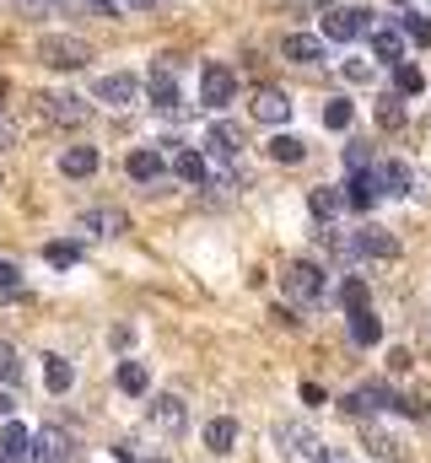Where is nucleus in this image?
Masks as SVG:
<instances>
[{
	"instance_id": "1",
	"label": "nucleus",
	"mask_w": 431,
	"mask_h": 463,
	"mask_svg": "<svg viewBox=\"0 0 431 463\" xmlns=\"http://www.w3.org/2000/svg\"><path fill=\"white\" fill-rule=\"evenodd\" d=\"M38 60H43L49 71H81V65L92 60V49H87L81 38H65V33H54V38H43V43H38Z\"/></svg>"
},
{
	"instance_id": "2",
	"label": "nucleus",
	"mask_w": 431,
	"mask_h": 463,
	"mask_svg": "<svg viewBox=\"0 0 431 463\" xmlns=\"http://www.w3.org/2000/svg\"><path fill=\"white\" fill-rule=\"evenodd\" d=\"M367 33V11L356 5H334V11H323V38H334V43H350V38H361Z\"/></svg>"
},
{
	"instance_id": "3",
	"label": "nucleus",
	"mask_w": 431,
	"mask_h": 463,
	"mask_svg": "<svg viewBox=\"0 0 431 463\" xmlns=\"http://www.w3.org/2000/svg\"><path fill=\"white\" fill-rule=\"evenodd\" d=\"M281 286H286L292 302H313V297L323 291V269L319 264H292V269L281 275Z\"/></svg>"
},
{
	"instance_id": "4",
	"label": "nucleus",
	"mask_w": 431,
	"mask_h": 463,
	"mask_svg": "<svg viewBox=\"0 0 431 463\" xmlns=\"http://www.w3.org/2000/svg\"><path fill=\"white\" fill-rule=\"evenodd\" d=\"M232 92H237V76H232L226 65H206V76H200V98H206V109H226Z\"/></svg>"
},
{
	"instance_id": "5",
	"label": "nucleus",
	"mask_w": 431,
	"mask_h": 463,
	"mask_svg": "<svg viewBox=\"0 0 431 463\" xmlns=\"http://www.w3.org/2000/svg\"><path fill=\"white\" fill-rule=\"evenodd\" d=\"M71 448H76V442H71L65 426H49V431L33 437V458L38 463H71Z\"/></svg>"
},
{
	"instance_id": "6",
	"label": "nucleus",
	"mask_w": 431,
	"mask_h": 463,
	"mask_svg": "<svg viewBox=\"0 0 431 463\" xmlns=\"http://www.w3.org/2000/svg\"><path fill=\"white\" fill-rule=\"evenodd\" d=\"M388 404H394V393H388L383 383H361V388L345 393V410H350V415H372V410H388Z\"/></svg>"
},
{
	"instance_id": "7",
	"label": "nucleus",
	"mask_w": 431,
	"mask_h": 463,
	"mask_svg": "<svg viewBox=\"0 0 431 463\" xmlns=\"http://www.w3.org/2000/svg\"><path fill=\"white\" fill-rule=\"evenodd\" d=\"M281 54H286V60H297V65H323V60H329L323 38H308V33H292V38L281 43Z\"/></svg>"
},
{
	"instance_id": "8",
	"label": "nucleus",
	"mask_w": 431,
	"mask_h": 463,
	"mask_svg": "<svg viewBox=\"0 0 431 463\" xmlns=\"http://www.w3.org/2000/svg\"><path fill=\"white\" fill-rule=\"evenodd\" d=\"M254 114L264 118V124H286V118H292V103H286L281 87H259V92H254Z\"/></svg>"
},
{
	"instance_id": "9",
	"label": "nucleus",
	"mask_w": 431,
	"mask_h": 463,
	"mask_svg": "<svg viewBox=\"0 0 431 463\" xmlns=\"http://www.w3.org/2000/svg\"><path fill=\"white\" fill-rule=\"evenodd\" d=\"M0 463H33V437H27V426H5L0 431Z\"/></svg>"
},
{
	"instance_id": "10",
	"label": "nucleus",
	"mask_w": 431,
	"mask_h": 463,
	"mask_svg": "<svg viewBox=\"0 0 431 463\" xmlns=\"http://www.w3.org/2000/svg\"><path fill=\"white\" fill-rule=\"evenodd\" d=\"M356 237H361V253H367V259H399V237H394V232L361 227Z\"/></svg>"
},
{
	"instance_id": "11",
	"label": "nucleus",
	"mask_w": 431,
	"mask_h": 463,
	"mask_svg": "<svg viewBox=\"0 0 431 463\" xmlns=\"http://www.w3.org/2000/svg\"><path fill=\"white\" fill-rule=\"evenodd\" d=\"M378 194H383V184H378L372 173H356V178L345 184V205H350V211H367Z\"/></svg>"
},
{
	"instance_id": "12",
	"label": "nucleus",
	"mask_w": 431,
	"mask_h": 463,
	"mask_svg": "<svg viewBox=\"0 0 431 463\" xmlns=\"http://www.w3.org/2000/svg\"><path fill=\"white\" fill-rule=\"evenodd\" d=\"M135 92H140V81H135V76H124V71L98 81V98H103V103H135Z\"/></svg>"
},
{
	"instance_id": "13",
	"label": "nucleus",
	"mask_w": 431,
	"mask_h": 463,
	"mask_svg": "<svg viewBox=\"0 0 431 463\" xmlns=\"http://www.w3.org/2000/svg\"><path fill=\"white\" fill-rule=\"evenodd\" d=\"M151 103H157V109H168V114L178 109V81H173V71H168V65H157V71H151Z\"/></svg>"
},
{
	"instance_id": "14",
	"label": "nucleus",
	"mask_w": 431,
	"mask_h": 463,
	"mask_svg": "<svg viewBox=\"0 0 431 463\" xmlns=\"http://www.w3.org/2000/svg\"><path fill=\"white\" fill-rule=\"evenodd\" d=\"M372 54L388 60V65H399V60H405V38H399V27H378V33H372Z\"/></svg>"
},
{
	"instance_id": "15",
	"label": "nucleus",
	"mask_w": 431,
	"mask_h": 463,
	"mask_svg": "<svg viewBox=\"0 0 431 463\" xmlns=\"http://www.w3.org/2000/svg\"><path fill=\"white\" fill-rule=\"evenodd\" d=\"M60 167H65L71 178H87V173H98V146H71Z\"/></svg>"
},
{
	"instance_id": "16",
	"label": "nucleus",
	"mask_w": 431,
	"mask_h": 463,
	"mask_svg": "<svg viewBox=\"0 0 431 463\" xmlns=\"http://www.w3.org/2000/svg\"><path fill=\"white\" fill-rule=\"evenodd\" d=\"M184 415H189V410H184V399H173V393L151 399V420H157V426H173V431H178V426H184Z\"/></svg>"
},
{
	"instance_id": "17",
	"label": "nucleus",
	"mask_w": 431,
	"mask_h": 463,
	"mask_svg": "<svg viewBox=\"0 0 431 463\" xmlns=\"http://www.w3.org/2000/svg\"><path fill=\"white\" fill-rule=\"evenodd\" d=\"M237 146H243V135H237L232 124H211V156H216V162H232V156H237Z\"/></svg>"
},
{
	"instance_id": "18",
	"label": "nucleus",
	"mask_w": 431,
	"mask_h": 463,
	"mask_svg": "<svg viewBox=\"0 0 431 463\" xmlns=\"http://www.w3.org/2000/svg\"><path fill=\"white\" fill-rule=\"evenodd\" d=\"M43 114L60 118V124H81L87 109H81V98H43Z\"/></svg>"
},
{
	"instance_id": "19",
	"label": "nucleus",
	"mask_w": 431,
	"mask_h": 463,
	"mask_svg": "<svg viewBox=\"0 0 431 463\" xmlns=\"http://www.w3.org/2000/svg\"><path fill=\"white\" fill-rule=\"evenodd\" d=\"M124 167H129V178H135V184H151V178L162 173V156H157V151H135Z\"/></svg>"
},
{
	"instance_id": "20",
	"label": "nucleus",
	"mask_w": 431,
	"mask_h": 463,
	"mask_svg": "<svg viewBox=\"0 0 431 463\" xmlns=\"http://www.w3.org/2000/svg\"><path fill=\"white\" fill-rule=\"evenodd\" d=\"M378 184H383L388 194H405V189H410V167H405V162H383V167H378Z\"/></svg>"
},
{
	"instance_id": "21",
	"label": "nucleus",
	"mask_w": 431,
	"mask_h": 463,
	"mask_svg": "<svg viewBox=\"0 0 431 463\" xmlns=\"http://www.w3.org/2000/svg\"><path fill=\"white\" fill-rule=\"evenodd\" d=\"M378 335H383V329H378V318H372L367 307L350 313V340H356V345H378Z\"/></svg>"
},
{
	"instance_id": "22",
	"label": "nucleus",
	"mask_w": 431,
	"mask_h": 463,
	"mask_svg": "<svg viewBox=\"0 0 431 463\" xmlns=\"http://www.w3.org/2000/svg\"><path fill=\"white\" fill-rule=\"evenodd\" d=\"M43 383H49V393H65V388L76 383V372H71V361H60V355H49V366H43Z\"/></svg>"
},
{
	"instance_id": "23",
	"label": "nucleus",
	"mask_w": 431,
	"mask_h": 463,
	"mask_svg": "<svg viewBox=\"0 0 431 463\" xmlns=\"http://www.w3.org/2000/svg\"><path fill=\"white\" fill-rule=\"evenodd\" d=\"M119 388H124V393H146V388H151V372H146L140 361H124V366H119Z\"/></svg>"
},
{
	"instance_id": "24",
	"label": "nucleus",
	"mask_w": 431,
	"mask_h": 463,
	"mask_svg": "<svg viewBox=\"0 0 431 463\" xmlns=\"http://www.w3.org/2000/svg\"><path fill=\"white\" fill-rule=\"evenodd\" d=\"M232 442H237V420H211V426H206V448H211V453H226Z\"/></svg>"
},
{
	"instance_id": "25",
	"label": "nucleus",
	"mask_w": 431,
	"mask_h": 463,
	"mask_svg": "<svg viewBox=\"0 0 431 463\" xmlns=\"http://www.w3.org/2000/svg\"><path fill=\"white\" fill-rule=\"evenodd\" d=\"M173 173H178L184 184H200V178H206V156H200V151H178V162H173Z\"/></svg>"
},
{
	"instance_id": "26",
	"label": "nucleus",
	"mask_w": 431,
	"mask_h": 463,
	"mask_svg": "<svg viewBox=\"0 0 431 463\" xmlns=\"http://www.w3.org/2000/svg\"><path fill=\"white\" fill-rule=\"evenodd\" d=\"M426 81H421V71L416 65H394V92H405V98H416Z\"/></svg>"
},
{
	"instance_id": "27",
	"label": "nucleus",
	"mask_w": 431,
	"mask_h": 463,
	"mask_svg": "<svg viewBox=\"0 0 431 463\" xmlns=\"http://www.w3.org/2000/svg\"><path fill=\"white\" fill-rule=\"evenodd\" d=\"M270 156H275V162H302V140H297V135H275V140H270Z\"/></svg>"
},
{
	"instance_id": "28",
	"label": "nucleus",
	"mask_w": 431,
	"mask_h": 463,
	"mask_svg": "<svg viewBox=\"0 0 431 463\" xmlns=\"http://www.w3.org/2000/svg\"><path fill=\"white\" fill-rule=\"evenodd\" d=\"M16 377H22V355H16V345L0 340V383H16Z\"/></svg>"
},
{
	"instance_id": "29",
	"label": "nucleus",
	"mask_w": 431,
	"mask_h": 463,
	"mask_svg": "<svg viewBox=\"0 0 431 463\" xmlns=\"http://www.w3.org/2000/svg\"><path fill=\"white\" fill-rule=\"evenodd\" d=\"M405 38L410 43H431V16H405Z\"/></svg>"
},
{
	"instance_id": "30",
	"label": "nucleus",
	"mask_w": 431,
	"mask_h": 463,
	"mask_svg": "<svg viewBox=\"0 0 431 463\" xmlns=\"http://www.w3.org/2000/svg\"><path fill=\"white\" fill-rule=\"evenodd\" d=\"M367 162H372V151H367L361 140H350V146H345V167H350V173H367Z\"/></svg>"
},
{
	"instance_id": "31",
	"label": "nucleus",
	"mask_w": 431,
	"mask_h": 463,
	"mask_svg": "<svg viewBox=\"0 0 431 463\" xmlns=\"http://www.w3.org/2000/svg\"><path fill=\"white\" fill-rule=\"evenodd\" d=\"M81 253H76V242H49V264H60V269H71Z\"/></svg>"
},
{
	"instance_id": "32",
	"label": "nucleus",
	"mask_w": 431,
	"mask_h": 463,
	"mask_svg": "<svg viewBox=\"0 0 431 463\" xmlns=\"http://www.w3.org/2000/svg\"><path fill=\"white\" fill-rule=\"evenodd\" d=\"M345 307H350V313H361V307H367V280H356V275L345 280Z\"/></svg>"
},
{
	"instance_id": "33",
	"label": "nucleus",
	"mask_w": 431,
	"mask_h": 463,
	"mask_svg": "<svg viewBox=\"0 0 431 463\" xmlns=\"http://www.w3.org/2000/svg\"><path fill=\"white\" fill-rule=\"evenodd\" d=\"M378 118H383V129L405 124V109H399V98H383V103H378Z\"/></svg>"
},
{
	"instance_id": "34",
	"label": "nucleus",
	"mask_w": 431,
	"mask_h": 463,
	"mask_svg": "<svg viewBox=\"0 0 431 463\" xmlns=\"http://www.w3.org/2000/svg\"><path fill=\"white\" fill-rule=\"evenodd\" d=\"M340 205H345V194H334V189H319V194H313V211H319V216H334Z\"/></svg>"
},
{
	"instance_id": "35",
	"label": "nucleus",
	"mask_w": 431,
	"mask_h": 463,
	"mask_svg": "<svg viewBox=\"0 0 431 463\" xmlns=\"http://www.w3.org/2000/svg\"><path fill=\"white\" fill-rule=\"evenodd\" d=\"M292 16H313V11H334V0H286Z\"/></svg>"
},
{
	"instance_id": "36",
	"label": "nucleus",
	"mask_w": 431,
	"mask_h": 463,
	"mask_svg": "<svg viewBox=\"0 0 431 463\" xmlns=\"http://www.w3.org/2000/svg\"><path fill=\"white\" fill-rule=\"evenodd\" d=\"M323 124H329V129H345V124H350V103H329V109H323Z\"/></svg>"
},
{
	"instance_id": "37",
	"label": "nucleus",
	"mask_w": 431,
	"mask_h": 463,
	"mask_svg": "<svg viewBox=\"0 0 431 463\" xmlns=\"http://www.w3.org/2000/svg\"><path fill=\"white\" fill-rule=\"evenodd\" d=\"M16 275H22V269H16L11 259H0V291H11V286H16Z\"/></svg>"
},
{
	"instance_id": "38",
	"label": "nucleus",
	"mask_w": 431,
	"mask_h": 463,
	"mask_svg": "<svg viewBox=\"0 0 431 463\" xmlns=\"http://www.w3.org/2000/svg\"><path fill=\"white\" fill-rule=\"evenodd\" d=\"M81 11H92V16H113V0H76Z\"/></svg>"
},
{
	"instance_id": "39",
	"label": "nucleus",
	"mask_w": 431,
	"mask_h": 463,
	"mask_svg": "<svg viewBox=\"0 0 431 463\" xmlns=\"http://www.w3.org/2000/svg\"><path fill=\"white\" fill-rule=\"evenodd\" d=\"M345 76H350V81H367V76H372V65H367V60H350V65H345Z\"/></svg>"
},
{
	"instance_id": "40",
	"label": "nucleus",
	"mask_w": 431,
	"mask_h": 463,
	"mask_svg": "<svg viewBox=\"0 0 431 463\" xmlns=\"http://www.w3.org/2000/svg\"><path fill=\"white\" fill-rule=\"evenodd\" d=\"M16 5H22V11H33V16H38V11H49V5H54V0H16Z\"/></svg>"
},
{
	"instance_id": "41",
	"label": "nucleus",
	"mask_w": 431,
	"mask_h": 463,
	"mask_svg": "<svg viewBox=\"0 0 431 463\" xmlns=\"http://www.w3.org/2000/svg\"><path fill=\"white\" fill-rule=\"evenodd\" d=\"M11 140H16V129H11V124H5V118H0V151H5V146H11Z\"/></svg>"
},
{
	"instance_id": "42",
	"label": "nucleus",
	"mask_w": 431,
	"mask_h": 463,
	"mask_svg": "<svg viewBox=\"0 0 431 463\" xmlns=\"http://www.w3.org/2000/svg\"><path fill=\"white\" fill-rule=\"evenodd\" d=\"M0 420H11V393L0 388Z\"/></svg>"
},
{
	"instance_id": "43",
	"label": "nucleus",
	"mask_w": 431,
	"mask_h": 463,
	"mask_svg": "<svg viewBox=\"0 0 431 463\" xmlns=\"http://www.w3.org/2000/svg\"><path fill=\"white\" fill-rule=\"evenodd\" d=\"M129 5H140V11H151V5H157V0H129Z\"/></svg>"
},
{
	"instance_id": "44",
	"label": "nucleus",
	"mask_w": 431,
	"mask_h": 463,
	"mask_svg": "<svg viewBox=\"0 0 431 463\" xmlns=\"http://www.w3.org/2000/svg\"><path fill=\"white\" fill-rule=\"evenodd\" d=\"M0 98H5V87H0Z\"/></svg>"
},
{
	"instance_id": "45",
	"label": "nucleus",
	"mask_w": 431,
	"mask_h": 463,
	"mask_svg": "<svg viewBox=\"0 0 431 463\" xmlns=\"http://www.w3.org/2000/svg\"><path fill=\"white\" fill-rule=\"evenodd\" d=\"M334 463H340V458H334Z\"/></svg>"
}]
</instances>
